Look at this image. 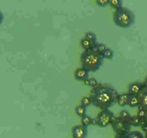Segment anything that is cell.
Returning <instances> with one entry per match:
<instances>
[{
	"label": "cell",
	"instance_id": "5b68a950",
	"mask_svg": "<svg viewBox=\"0 0 147 138\" xmlns=\"http://www.w3.org/2000/svg\"><path fill=\"white\" fill-rule=\"evenodd\" d=\"M115 114L110 110H102L99 112L94 119V123L100 127H106L110 126L113 121Z\"/></svg>",
	"mask_w": 147,
	"mask_h": 138
},
{
	"label": "cell",
	"instance_id": "7c38bea8",
	"mask_svg": "<svg viewBox=\"0 0 147 138\" xmlns=\"http://www.w3.org/2000/svg\"><path fill=\"white\" fill-rule=\"evenodd\" d=\"M93 123H94V119L88 114H86V115H84V117L81 118V125H83L84 127H88Z\"/></svg>",
	"mask_w": 147,
	"mask_h": 138
},
{
	"label": "cell",
	"instance_id": "5bb4252c",
	"mask_svg": "<svg viewBox=\"0 0 147 138\" xmlns=\"http://www.w3.org/2000/svg\"><path fill=\"white\" fill-rule=\"evenodd\" d=\"M142 120L140 119L137 115L131 116L130 120H129V124L131 125V127H139L142 124Z\"/></svg>",
	"mask_w": 147,
	"mask_h": 138
},
{
	"label": "cell",
	"instance_id": "8fae6325",
	"mask_svg": "<svg viewBox=\"0 0 147 138\" xmlns=\"http://www.w3.org/2000/svg\"><path fill=\"white\" fill-rule=\"evenodd\" d=\"M128 101H129V94L128 93H121V94L118 95L117 103L121 107L128 106Z\"/></svg>",
	"mask_w": 147,
	"mask_h": 138
},
{
	"label": "cell",
	"instance_id": "f546056e",
	"mask_svg": "<svg viewBox=\"0 0 147 138\" xmlns=\"http://www.w3.org/2000/svg\"><path fill=\"white\" fill-rule=\"evenodd\" d=\"M144 120L147 121V110H146V118H145V119H144Z\"/></svg>",
	"mask_w": 147,
	"mask_h": 138
},
{
	"label": "cell",
	"instance_id": "cb8c5ba5",
	"mask_svg": "<svg viewBox=\"0 0 147 138\" xmlns=\"http://www.w3.org/2000/svg\"><path fill=\"white\" fill-rule=\"evenodd\" d=\"M106 48H107V47L105 46L104 43H99V42H97V44H96L95 49H96L98 53H100V54L102 55V53H104V51L106 49Z\"/></svg>",
	"mask_w": 147,
	"mask_h": 138
},
{
	"label": "cell",
	"instance_id": "7a4b0ae2",
	"mask_svg": "<svg viewBox=\"0 0 147 138\" xmlns=\"http://www.w3.org/2000/svg\"><path fill=\"white\" fill-rule=\"evenodd\" d=\"M80 62L82 68L88 72H95L101 67L104 62V58L96 49H92L84 51L81 54Z\"/></svg>",
	"mask_w": 147,
	"mask_h": 138
},
{
	"label": "cell",
	"instance_id": "4316f807",
	"mask_svg": "<svg viewBox=\"0 0 147 138\" xmlns=\"http://www.w3.org/2000/svg\"><path fill=\"white\" fill-rule=\"evenodd\" d=\"M142 84H143V86H144V88H147V77L145 79V80H144V83H143Z\"/></svg>",
	"mask_w": 147,
	"mask_h": 138
},
{
	"label": "cell",
	"instance_id": "9a60e30c",
	"mask_svg": "<svg viewBox=\"0 0 147 138\" xmlns=\"http://www.w3.org/2000/svg\"><path fill=\"white\" fill-rule=\"evenodd\" d=\"M109 5L112 8L118 10L123 7L122 6L123 5V1L122 0H109Z\"/></svg>",
	"mask_w": 147,
	"mask_h": 138
},
{
	"label": "cell",
	"instance_id": "e0dca14e",
	"mask_svg": "<svg viewBox=\"0 0 147 138\" xmlns=\"http://www.w3.org/2000/svg\"><path fill=\"white\" fill-rule=\"evenodd\" d=\"M124 138H145V137L142 135V133L138 132V131H132L127 133Z\"/></svg>",
	"mask_w": 147,
	"mask_h": 138
},
{
	"label": "cell",
	"instance_id": "52a82bcc",
	"mask_svg": "<svg viewBox=\"0 0 147 138\" xmlns=\"http://www.w3.org/2000/svg\"><path fill=\"white\" fill-rule=\"evenodd\" d=\"M144 88V86L142 83L139 82H133L128 86V92L127 93L130 96H139L142 91Z\"/></svg>",
	"mask_w": 147,
	"mask_h": 138
},
{
	"label": "cell",
	"instance_id": "ffe728a7",
	"mask_svg": "<svg viewBox=\"0 0 147 138\" xmlns=\"http://www.w3.org/2000/svg\"><path fill=\"white\" fill-rule=\"evenodd\" d=\"M119 117L121 118L122 119H124V120H126V121H127V122L129 123V120H130V118H131V115L130 114V113L127 111V110H123L120 111Z\"/></svg>",
	"mask_w": 147,
	"mask_h": 138
},
{
	"label": "cell",
	"instance_id": "30bf717a",
	"mask_svg": "<svg viewBox=\"0 0 147 138\" xmlns=\"http://www.w3.org/2000/svg\"><path fill=\"white\" fill-rule=\"evenodd\" d=\"M138 96H139V100H140L139 107L147 110V88H144Z\"/></svg>",
	"mask_w": 147,
	"mask_h": 138
},
{
	"label": "cell",
	"instance_id": "d6986e66",
	"mask_svg": "<svg viewBox=\"0 0 147 138\" xmlns=\"http://www.w3.org/2000/svg\"><path fill=\"white\" fill-rule=\"evenodd\" d=\"M102 57L104 59H108V60H111L114 57V52L113 50L110 48H106L104 53H102Z\"/></svg>",
	"mask_w": 147,
	"mask_h": 138
},
{
	"label": "cell",
	"instance_id": "d4e9b609",
	"mask_svg": "<svg viewBox=\"0 0 147 138\" xmlns=\"http://www.w3.org/2000/svg\"><path fill=\"white\" fill-rule=\"evenodd\" d=\"M96 3L97 5L101 7H105L107 5H109V0H96Z\"/></svg>",
	"mask_w": 147,
	"mask_h": 138
},
{
	"label": "cell",
	"instance_id": "6da1fadb",
	"mask_svg": "<svg viewBox=\"0 0 147 138\" xmlns=\"http://www.w3.org/2000/svg\"><path fill=\"white\" fill-rule=\"evenodd\" d=\"M119 93L117 91L108 85L99 84L90 91V97L92 99V105L102 110H109L117 102Z\"/></svg>",
	"mask_w": 147,
	"mask_h": 138
},
{
	"label": "cell",
	"instance_id": "f1b7e54d",
	"mask_svg": "<svg viewBox=\"0 0 147 138\" xmlns=\"http://www.w3.org/2000/svg\"><path fill=\"white\" fill-rule=\"evenodd\" d=\"M114 138H124V137H123V136H119V135H115V137Z\"/></svg>",
	"mask_w": 147,
	"mask_h": 138
},
{
	"label": "cell",
	"instance_id": "ba28073f",
	"mask_svg": "<svg viewBox=\"0 0 147 138\" xmlns=\"http://www.w3.org/2000/svg\"><path fill=\"white\" fill-rule=\"evenodd\" d=\"M74 75L75 79L78 81H81V82H84L85 80L89 79V72L82 67L76 69Z\"/></svg>",
	"mask_w": 147,
	"mask_h": 138
},
{
	"label": "cell",
	"instance_id": "7402d4cb",
	"mask_svg": "<svg viewBox=\"0 0 147 138\" xmlns=\"http://www.w3.org/2000/svg\"><path fill=\"white\" fill-rule=\"evenodd\" d=\"M146 110H144V109H142V108L138 107V111H137V116L140 119L144 120V119H145V118H146Z\"/></svg>",
	"mask_w": 147,
	"mask_h": 138
},
{
	"label": "cell",
	"instance_id": "4fadbf2b",
	"mask_svg": "<svg viewBox=\"0 0 147 138\" xmlns=\"http://www.w3.org/2000/svg\"><path fill=\"white\" fill-rule=\"evenodd\" d=\"M140 105V100L138 96H130L129 95V101H128V106L131 108L134 107H139Z\"/></svg>",
	"mask_w": 147,
	"mask_h": 138
},
{
	"label": "cell",
	"instance_id": "8992f818",
	"mask_svg": "<svg viewBox=\"0 0 147 138\" xmlns=\"http://www.w3.org/2000/svg\"><path fill=\"white\" fill-rule=\"evenodd\" d=\"M72 135L73 138H86L88 135V129L81 124L74 126L72 128Z\"/></svg>",
	"mask_w": 147,
	"mask_h": 138
},
{
	"label": "cell",
	"instance_id": "2e32d148",
	"mask_svg": "<svg viewBox=\"0 0 147 138\" xmlns=\"http://www.w3.org/2000/svg\"><path fill=\"white\" fill-rule=\"evenodd\" d=\"M86 111H87V108H85L84 106H81V105L76 106V108H75V113H76V114L78 116L81 117V118L87 114Z\"/></svg>",
	"mask_w": 147,
	"mask_h": 138
},
{
	"label": "cell",
	"instance_id": "3957f363",
	"mask_svg": "<svg viewBox=\"0 0 147 138\" xmlns=\"http://www.w3.org/2000/svg\"><path fill=\"white\" fill-rule=\"evenodd\" d=\"M114 22L119 28L127 29L135 23V15L130 9L122 7L115 10L113 16Z\"/></svg>",
	"mask_w": 147,
	"mask_h": 138
},
{
	"label": "cell",
	"instance_id": "603a6c76",
	"mask_svg": "<svg viewBox=\"0 0 147 138\" xmlns=\"http://www.w3.org/2000/svg\"><path fill=\"white\" fill-rule=\"evenodd\" d=\"M84 38L89 39L91 41H93V42H97L96 41V35L92 32H87L84 35Z\"/></svg>",
	"mask_w": 147,
	"mask_h": 138
},
{
	"label": "cell",
	"instance_id": "44dd1931",
	"mask_svg": "<svg viewBox=\"0 0 147 138\" xmlns=\"http://www.w3.org/2000/svg\"><path fill=\"white\" fill-rule=\"evenodd\" d=\"M91 105H92V99L90 96H84L81 99V106L87 108L88 106H91Z\"/></svg>",
	"mask_w": 147,
	"mask_h": 138
},
{
	"label": "cell",
	"instance_id": "83f0119b",
	"mask_svg": "<svg viewBox=\"0 0 147 138\" xmlns=\"http://www.w3.org/2000/svg\"><path fill=\"white\" fill-rule=\"evenodd\" d=\"M3 21V13L0 11V24H2Z\"/></svg>",
	"mask_w": 147,
	"mask_h": 138
},
{
	"label": "cell",
	"instance_id": "9c48e42d",
	"mask_svg": "<svg viewBox=\"0 0 147 138\" xmlns=\"http://www.w3.org/2000/svg\"><path fill=\"white\" fill-rule=\"evenodd\" d=\"M96 44H97V42L91 41V40H89V39H88V38H86L84 37L80 40V46L84 48V51L95 49Z\"/></svg>",
	"mask_w": 147,
	"mask_h": 138
},
{
	"label": "cell",
	"instance_id": "ac0fdd59",
	"mask_svg": "<svg viewBox=\"0 0 147 138\" xmlns=\"http://www.w3.org/2000/svg\"><path fill=\"white\" fill-rule=\"evenodd\" d=\"M84 84H86L87 86H89L92 88H96L97 85L99 84L98 81L95 78H91V79H88L87 80H85L84 82Z\"/></svg>",
	"mask_w": 147,
	"mask_h": 138
},
{
	"label": "cell",
	"instance_id": "484cf974",
	"mask_svg": "<svg viewBox=\"0 0 147 138\" xmlns=\"http://www.w3.org/2000/svg\"><path fill=\"white\" fill-rule=\"evenodd\" d=\"M140 127H142L143 132H145L146 133H147V121H146V120H142V124H141Z\"/></svg>",
	"mask_w": 147,
	"mask_h": 138
},
{
	"label": "cell",
	"instance_id": "277c9868",
	"mask_svg": "<svg viewBox=\"0 0 147 138\" xmlns=\"http://www.w3.org/2000/svg\"><path fill=\"white\" fill-rule=\"evenodd\" d=\"M110 125L112 127L113 131L115 133L116 135H119V136L125 137L127 133L131 132V127L129 124V123L124 119H122L119 116L114 118Z\"/></svg>",
	"mask_w": 147,
	"mask_h": 138
},
{
	"label": "cell",
	"instance_id": "4dcf8cb0",
	"mask_svg": "<svg viewBox=\"0 0 147 138\" xmlns=\"http://www.w3.org/2000/svg\"><path fill=\"white\" fill-rule=\"evenodd\" d=\"M145 138H147V133H146V137H145Z\"/></svg>",
	"mask_w": 147,
	"mask_h": 138
}]
</instances>
